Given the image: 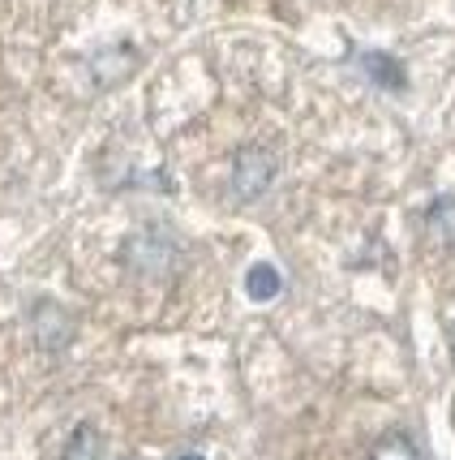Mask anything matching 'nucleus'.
Listing matches in <instances>:
<instances>
[{
    "instance_id": "4",
    "label": "nucleus",
    "mask_w": 455,
    "mask_h": 460,
    "mask_svg": "<svg viewBox=\"0 0 455 460\" xmlns=\"http://www.w3.org/2000/svg\"><path fill=\"white\" fill-rule=\"evenodd\" d=\"M425 233L438 250L455 254V194H438L430 207H425Z\"/></svg>"
},
{
    "instance_id": "3",
    "label": "nucleus",
    "mask_w": 455,
    "mask_h": 460,
    "mask_svg": "<svg viewBox=\"0 0 455 460\" xmlns=\"http://www.w3.org/2000/svg\"><path fill=\"white\" fill-rule=\"evenodd\" d=\"M31 327H35V341H39V349H65V344H69V336H74V323H69V314H65L60 305H52V301H39V305H35V319H31Z\"/></svg>"
},
{
    "instance_id": "2",
    "label": "nucleus",
    "mask_w": 455,
    "mask_h": 460,
    "mask_svg": "<svg viewBox=\"0 0 455 460\" xmlns=\"http://www.w3.org/2000/svg\"><path fill=\"white\" fill-rule=\"evenodd\" d=\"M125 262L129 271H138L146 280H163L172 267H177V241L168 237L163 228H138L134 237L125 241Z\"/></svg>"
},
{
    "instance_id": "1",
    "label": "nucleus",
    "mask_w": 455,
    "mask_h": 460,
    "mask_svg": "<svg viewBox=\"0 0 455 460\" xmlns=\"http://www.w3.org/2000/svg\"><path fill=\"white\" fill-rule=\"evenodd\" d=\"M279 177V160L271 146H262V142H245L237 146V155H232V199L237 202H258Z\"/></svg>"
},
{
    "instance_id": "7",
    "label": "nucleus",
    "mask_w": 455,
    "mask_h": 460,
    "mask_svg": "<svg viewBox=\"0 0 455 460\" xmlns=\"http://www.w3.org/2000/svg\"><path fill=\"white\" fill-rule=\"evenodd\" d=\"M60 460H103V435L91 426V421H82L74 426V435L65 439V452Z\"/></svg>"
},
{
    "instance_id": "6",
    "label": "nucleus",
    "mask_w": 455,
    "mask_h": 460,
    "mask_svg": "<svg viewBox=\"0 0 455 460\" xmlns=\"http://www.w3.org/2000/svg\"><path fill=\"white\" fill-rule=\"evenodd\" d=\"M245 293L254 301H276L284 293V276H279L276 262H254L249 271H245Z\"/></svg>"
},
{
    "instance_id": "9",
    "label": "nucleus",
    "mask_w": 455,
    "mask_h": 460,
    "mask_svg": "<svg viewBox=\"0 0 455 460\" xmlns=\"http://www.w3.org/2000/svg\"><path fill=\"white\" fill-rule=\"evenodd\" d=\"M177 460H202V456H198V452H180Z\"/></svg>"
},
{
    "instance_id": "10",
    "label": "nucleus",
    "mask_w": 455,
    "mask_h": 460,
    "mask_svg": "<svg viewBox=\"0 0 455 460\" xmlns=\"http://www.w3.org/2000/svg\"><path fill=\"white\" fill-rule=\"evenodd\" d=\"M451 358H455V327H451Z\"/></svg>"
},
{
    "instance_id": "5",
    "label": "nucleus",
    "mask_w": 455,
    "mask_h": 460,
    "mask_svg": "<svg viewBox=\"0 0 455 460\" xmlns=\"http://www.w3.org/2000/svg\"><path fill=\"white\" fill-rule=\"evenodd\" d=\"M356 65H361V74L370 82H378L382 91H404V86H408V74H404V65H399L391 52H361Z\"/></svg>"
},
{
    "instance_id": "11",
    "label": "nucleus",
    "mask_w": 455,
    "mask_h": 460,
    "mask_svg": "<svg viewBox=\"0 0 455 460\" xmlns=\"http://www.w3.org/2000/svg\"><path fill=\"white\" fill-rule=\"evenodd\" d=\"M125 460H142V456H125Z\"/></svg>"
},
{
    "instance_id": "8",
    "label": "nucleus",
    "mask_w": 455,
    "mask_h": 460,
    "mask_svg": "<svg viewBox=\"0 0 455 460\" xmlns=\"http://www.w3.org/2000/svg\"><path fill=\"white\" fill-rule=\"evenodd\" d=\"M370 460H421V447H416L404 430H387V435H378L374 439Z\"/></svg>"
}]
</instances>
